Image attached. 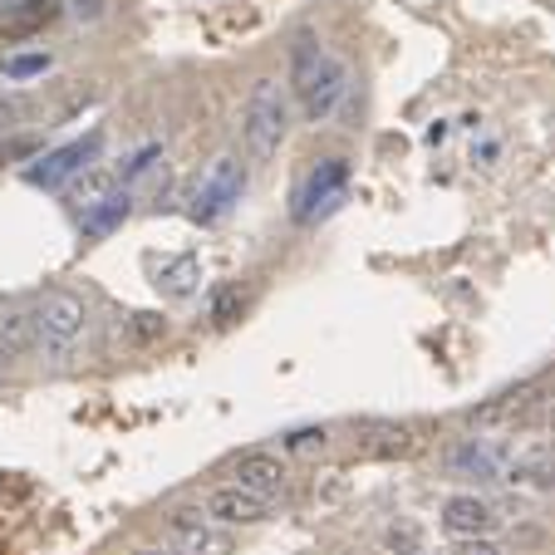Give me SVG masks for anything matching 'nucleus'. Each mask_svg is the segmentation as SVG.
I'll return each mask as SVG.
<instances>
[{"label": "nucleus", "mask_w": 555, "mask_h": 555, "mask_svg": "<svg viewBox=\"0 0 555 555\" xmlns=\"http://www.w3.org/2000/svg\"><path fill=\"white\" fill-rule=\"evenodd\" d=\"M345 89H349L345 60L320 50L310 35H300V40H295V94H300L305 118H310V124H325V118L339 108Z\"/></svg>", "instance_id": "obj_1"}, {"label": "nucleus", "mask_w": 555, "mask_h": 555, "mask_svg": "<svg viewBox=\"0 0 555 555\" xmlns=\"http://www.w3.org/2000/svg\"><path fill=\"white\" fill-rule=\"evenodd\" d=\"M285 128H291V108H285V94L275 79H256L251 99H246V114H242V138H246V153L256 163H271L285 143Z\"/></svg>", "instance_id": "obj_2"}, {"label": "nucleus", "mask_w": 555, "mask_h": 555, "mask_svg": "<svg viewBox=\"0 0 555 555\" xmlns=\"http://www.w3.org/2000/svg\"><path fill=\"white\" fill-rule=\"evenodd\" d=\"M35 325H40V345L69 349L74 339L85 335L89 310H85V300H79V295L54 291V295H44V300L35 305Z\"/></svg>", "instance_id": "obj_3"}, {"label": "nucleus", "mask_w": 555, "mask_h": 555, "mask_svg": "<svg viewBox=\"0 0 555 555\" xmlns=\"http://www.w3.org/2000/svg\"><path fill=\"white\" fill-rule=\"evenodd\" d=\"M94 157H99V133H89V138H79V143H64V147H54L50 157H40L30 168V182L35 188H64L69 178L94 168Z\"/></svg>", "instance_id": "obj_4"}, {"label": "nucleus", "mask_w": 555, "mask_h": 555, "mask_svg": "<svg viewBox=\"0 0 555 555\" xmlns=\"http://www.w3.org/2000/svg\"><path fill=\"white\" fill-rule=\"evenodd\" d=\"M207 516L221 526H256L271 516V502L266 496H256L251 487L231 482V487H211L207 492Z\"/></svg>", "instance_id": "obj_5"}, {"label": "nucleus", "mask_w": 555, "mask_h": 555, "mask_svg": "<svg viewBox=\"0 0 555 555\" xmlns=\"http://www.w3.org/2000/svg\"><path fill=\"white\" fill-rule=\"evenodd\" d=\"M448 467H452V477H467V482H502V477H506L502 448H496V442H487V438L457 442V448L448 452Z\"/></svg>", "instance_id": "obj_6"}, {"label": "nucleus", "mask_w": 555, "mask_h": 555, "mask_svg": "<svg viewBox=\"0 0 555 555\" xmlns=\"http://www.w3.org/2000/svg\"><path fill=\"white\" fill-rule=\"evenodd\" d=\"M172 541H178V555H231V526L221 521H202L192 512L172 516Z\"/></svg>", "instance_id": "obj_7"}, {"label": "nucleus", "mask_w": 555, "mask_h": 555, "mask_svg": "<svg viewBox=\"0 0 555 555\" xmlns=\"http://www.w3.org/2000/svg\"><path fill=\"white\" fill-rule=\"evenodd\" d=\"M496 506L487 502V496H477V492H457V496H448L442 502V526H448L452 535H487V531H496Z\"/></svg>", "instance_id": "obj_8"}, {"label": "nucleus", "mask_w": 555, "mask_h": 555, "mask_svg": "<svg viewBox=\"0 0 555 555\" xmlns=\"http://www.w3.org/2000/svg\"><path fill=\"white\" fill-rule=\"evenodd\" d=\"M345 182H349V168L339 163V157H330V163H320V168L305 178V188H300V221H310L314 211H325V207H335L339 197H345Z\"/></svg>", "instance_id": "obj_9"}, {"label": "nucleus", "mask_w": 555, "mask_h": 555, "mask_svg": "<svg viewBox=\"0 0 555 555\" xmlns=\"http://www.w3.org/2000/svg\"><path fill=\"white\" fill-rule=\"evenodd\" d=\"M506 482L551 492L555 487V442H531L526 452H516V457L506 462Z\"/></svg>", "instance_id": "obj_10"}, {"label": "nucleus", "mask_w": 555, "mask_h": 555, "mask_svg": "<svg viewBox=\"0 0 555 555\" xmlns=\"http://www.w3.org/2000/svg\"><path fill=\"white\" fill-rule=\"evenodd\" d=\"M242 192H246V172H242V163L236 157H217L211 163V172L202 178V197H207V217H217V211H227L231 202H242Z\"/></svg>", "instance_id": "obj_11"}, {"label": "nucleus", "mask_w": 555, "mask_h": 555, "mask_svg": "<svg viewBox=\"0 0 555 555\" xmlns=\"http://www.w3.org/2000/svg\"><path fill=\"white\" fill-rule=\"evenodd\" d=\"M236 482L242 487H251L256 496H281L285 492V467H281V457H271V452H246L242 462H236Z\"/></svg>", "instance_id": "obj_12"}, {"label": "nucleus", "mask_w": 555, "mask_h": 555, "mask_svg": "<svg viewBox=\"0 0 555 555\" xmlns=\"http://www.w3.org/2000/svg\"><path fill=\"white\" fill-rule=\"evenodd\" d=\"M359 452L364 457H413L418 452V433L403 428V423H374L359 438Z\"/></svg>", "instance_id": "obj_13"}, {"label": "nucleus", "mask_w": 555, "mask_h": 555, "mask_svg": "<svg viewBox=\"0 0 555 555\" xmlns=\"http://www.w3.org/2000/svg\"><path fill=\"white\" fill-rule=\"evenodd\" d=\"M535 393H541V384H521V388H506V393H496L492 403H482V409H472V423H516L526 418V413L535 409Z\"/></svg>", "instance_id": "obj_14"}, {"label": "nucleus", "mask_w": 555, "mask_h": 555, "mask_svg": "<svg viewBox=\"0 0 555 555\" xmlns=\"http://www.w3.org/2000/svg\"><path fill=\"white\" fill-rule=\"evenodd\" d=\"M40 339V325H35V314L25 310H11V314H0V354H5V364L11 359H21L25 349Z\"/></svg>", "instance_id": "obj_15"}, {"label": "nucleus", "mask_w": 555, "mask_h": 555, "mask_svg": "<svg viewBox=\"0 0 555 555\" xmlns=\"http://www.w3.org/2000/svg\"><path fill=\"white\" fill-rule=\"evenodd\" d=\"M128 211H133V197H128V192H108L104 202H94V207L85 211V236H108Z\"/></svg>", "instance_id": "obj_16"}, {"label": "nucleus", "mask_w": 555, "mask_h": 555, "mask_svg": "<svg viewBox=\"0 0 555 555\" xmlns=\"http://www.w3.org/2000/svg\"><path fill=\"white\" fill-rule=\"evenodd\" d=\"M197 281H202L197 256H178V261H168L163 266V275H157V285H163L168 295H192L197 291Z\"/></svg>", "instance_id": "obj_17"}, {"label": "nucleus", "mask_w": 555, "mask_h": 555, "mask_svg": "<svg viewBox=\"0 0 555 555\" xmlns=\"http://www.w3.org/2000/svg\"><path fill=\"white\" fill-rule=\"evenodd\" d=\"M60 11H64L60 0H35V5H25V11L5 15V25H11L15 35H25V30H40V25H50Z\"/></svg>", "instance_id": "obj_18"}, {"label": "nucleus", "mask_w": 555, "mask_h": 555, "mask_svg": "<svg viewBox=\"0 0 555 555\" xmlns=\"http://www.w3.org/2000/svg\"><path fill=\"white\" fill-rule=\"evenodd\" d=\"M384 541H388V551H399V555H423V531H418V526H409V521L388 526Z\"/></svg>", "instance_id": "obj_19"}, {"label": "nucleus", "mask_w": 555, "mask_h": 555, "mask_svg": "<svg viewBox=\"0 0 555 555\" xmlns=\"http://www.w3.org/2000/svg\"><path fill=\"white\" fill-rule=\"evenodd\" d=\"M50 69V54H11L5 60V79H35Z\"/></svg>", "instance_id": "obj_20"}, {"label": "nucleus", "mask_w": 555, "mask_h": 555, "mask_svg": "<svg viewBox=\"0 0 555 555\" xmlns=\"http://www.w3.org/2000/svg\"><path fill=\"white\" fill-rule=\"evenodd\" d=\"M325 442H330V433L325 428H300V433H291V438H285V452H325Z\"/></svg>", "instance_id": "obj_21"}, {"label": "nucleus", "mask_w": 555, "mask_h": 555, "mask_svg": "<svg viewBox=\"0 0 555 555\" xmlns=\"http://www.w3.org/2000/svg\"><path fill=\"white\" fill-rule=\"evenodd\" d=\"M64 11H69L79 25H99L108 15V0H64Z\"/></svg>", "instance_id": "obj_22"}, {"label": "nucleus", "mask_w": 555, "mask_h": 555, "mask_svg": "<svg viewBox=\"0 0 555 555\" xmlns=\"http://www.w3.org/2000/svg\"><path fill=\"white\" fill-rule=\"evenodd\" d=\"M452 555H506L496 541H487V535H462L457 545H452Z\"/></svg>", "instance_id": "obj_23"}, {"label": "nucleus", "mask_w": 555, "mask_h": 555, "mask_svg": "<svg viewBox=\"0 0 555 555\" xmlns=\"http://www.w3.org/2000/svg\"><path fill=\"white\" fill-rule=\"evenodd\" d=\"M133 335L138 339H157V335H163V314H153V310L133 314Z\"/></svg>", "instance_id": "obj_24"}, {"label": "nucleus", "mask_w": 555, "mask_h": 555, "mask_svg": "<svg viewBox=\"0 0 555 555\" xmlns=\"http://www.w3.org/2000/svg\"><path fill=\"white\" fill-rule=\"evenodd\" d=\"M21 114H25V104H21V99H15V94H0V128H11Z\"/></svg>", "instance_id": "obj_25"}, {"label": "nucleus", "mask_w": 555, "mask_h": 555, "mask_svg": "<svg viewBox=\"0 0 555 555\" xmlns=\"http://www.w3.org/2000/svg\"><path fill=\"white\" fill-rule=\"evenodd\" d=\"M236 305H242V291H227V295L217 300V320H221V325H227L231 314H236Z\"/></svg>", "instance_id": "obj_26"}, {"label": "nucleus", "mask_w": 555, "mask_h": 555, "mask_svg": "<svg viewBox=\"0 0 555 555\" xmlns=\"http://www.w3.org/2000/svg\"><path fill=\"white\" fill-rule=\"evenodd\" d=\"M25 5H35V0H0V15H15V11H25Z\"/></svg>", "instance_id": "obj_27"}, {"label": "nucleus", "mask_w": 555, "mask_h": 555, "mask_svg": "<svg viewBox=\"0 0 555 555\" xmlns=\"http://www.w3.org/2000/svg\"><path fill=\"white\" fill-rule=\"evenodd\" d=\"M138 555H178V551H163V545H147V551H138Z\"/></svg>", "instance_id": "obj_28"}, {"label": "nucleus", "mask_w": 555, "mask_h": 555, "mask_svg": "<svg viewBox=\"0 0 555 555\" xmlns=\"http://www.w3.org/2000/svg\"><path fill=\"white\" fill-rule=\"evenodd\" d=\"M551 428H555V409H551Z\"/></svg>", "instance_id": "obj_29"}, {"label": "nucleus", "mask_w": 555, "mask_h": 555, "mask_svg": "<svg viewBox=\"0 0 555 555\" xmlns=\"http://www.w3.org/2000/svg\"><path fill=\"white\" fill-rule=\"evenodd\" d=\"M0 369H5V354H0Z\"/></svg>", "instance_id": "obj_30"}, {"label": "nucleus", "mask_w": 555, "mask_h": 555, "mask_svg": "<svg viewBox=\"0 0 555 555\" xmlns=\"http://www.w3.org/2000/svg\"><path fill=\"white\" fill-rule=\"evenodd\" d=\"M423 555H428V551H423Z\"/></svg>", "instance_id": "obj_31"}]
</instances>
